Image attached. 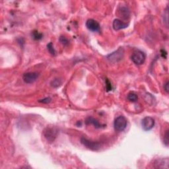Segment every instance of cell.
<instances>
[{"mask_svg":"<svg viewBox=\"0 0 169 169\" xmlns=\"http://www.w3.org/2000/svg\"><path fill=\"white\" fill-rule=\"evenodd\" d=\"M123 55H124V50L123 48L120 47L117 50L113 52L112 53L108 55L106 58L110 62L115 63L121 61L123 59Z\"/></svg>","mask_w":169,"mask_h":169,"instance_id":"6da1fadb","label":"cell"},{"mask_svg":"<svg viewBox=\"0 0 169 169\" xmlns=\"http://www.w3.org/2000/svg\"><path fill=\"white\" fill-rule=\"evenodd\" d=\"M128 121L124 116H119L115 119L114 122V129L116 132H121L125 130L127 127Z\"/></svg>","mask_w":169,"mask_h":169,"instance_id":"7a4b0ae2","label":"cell"},{"mask_svg":"<svg viewBox=\"0 0 169 169\" xmlns=\"http://www.w3.org/2000/svg\"><path fill=\"white\" fill-rule=\"evenodd\" d=\"M57 134L58 130L55 127H48L44 131V138L50 143H52L54 141Z\"/></svg>","mask_w":169,"mask_h":169,"instance_id":"3957f363","label":"cell"},{"mask_svg":"<svg viewBox=\"0 0 169 169\" xmlns=\"http://www.w3.org/2000/svg\"><path fill=\"white\" fill-rule=\"evenodd\" d=\"M145 58H146V55L144 52H143L141 51H138L134 52L132 57L131 59L132 62L136 64L138 66H140V65H142L145 61Z\"/></svg>","mask_w":169,"mask_h":169,"instance_id":"277c9868","label":"cell"},{"mask_svg":"<svg viewBox=\"0 0 169 169\" xmlns=\"http://www.w3.org/2000/svg\"><path fill=\"white\" fill-rule=\"evenodd\" d=\"M81 142L84 146H85L88 149H90V150H93V151L99 150V149L101 147V144H100L99 142H95V141H90V140H89L84 138H81Z\"/></svg>","mask_w":169,"mask_h":169,"instance_id":"5b68a950","label":"cell"},{"mask_svg":"<svg viewBox=\"0 0 169 169\" xmlns=\"http://www.w3.org/2000/svg\"><path fill=\"white\" fill-rule=\"evenodd\" d=\"M155 120L150 116H147L142 120L141 126L145 131H149L153 128L155 126Z\"/></svg>","mask_w":169,"mask_h":169,"instance_id":"8992f818","label":"cell"},{"mask_svg":"<svg viewBox=\"0 0 169 169\" xmlns=\"http://www.w3.org/2000/svg\"><path fill=\"white\" fill-rule=\"evenodd\" d=\"M86 27L89 30L92 32H97L101 30L100 24L93 19H88L86 22Z\"/></svg>","mask_w":169,"mask_h":169,"instance_id":"52a82bcc","label":"cell"},{"mask_svg":"<svg viewBox=\"0 0 169 169\" xmlns=\"http://www.w3.org/2000/svg\"><path fill=\"white\" fill-rule=\"evenodd\" d=\"M39 77V74L36 72H29L26 73L23 75V81L28 84H30L34 83L35 81H36Z\"/></svg>","mask_w":169,"mask_h":169,"instance_id":"ba28073f","label":"cell"},{"mask_svg":"<svg viewBox=\"0 0 169 169\" xmlns=\"http://www.w3.org/2000/svg\"><path fill=\"white\" fill-rule=\"evenodd\" d=\"M169 161L168 158L160 159L156 160L154 162V167L156 168H168Z\"/></svg>","mask_w":169,"mask_h":169,"instance_id":"9c48e42d","label":"cell"},{"mask_svg":"<svg viewBox=\"0 0 169 169\" xmlns=\"http://www.w3.org/2000/svg\"><path fill=\"white\" fill-rule=\"evenodd\" d=\"M112 27L115 30H120L122 29H126L128 27V25L127 23H125L124 22L122 21L120 19H114V21H113Z\"/></svg>","mask_w":169,"mask_h":169,"instance_id":"30bf717a","label":"cell"},{"mask_svg":"<svg viewBox=\"0 0 169 169\" xmlns=\"http://www.w3.org/2000/svg\"><path fill=\"white\" fill-rule=\"evenodd\" d=\"M85 123L87 125H93L95 128H97V129L105 126V125H102L98 120L93 118V117H88L85 120Z\"/></svg>","mask_w":169,"mask_h":169,"instance_id":"8fae6325","label":"cell"},{"mask_svg":"<svg viewBox=\"0 0 169 169\" xmlns=\"http://www.w3.org/2000/svg\"><path fill=\"white\" fill-rule=\"evenodd\" d=\"M31 35H32V37L33 38V39H35V40L36 41L41 40L43 37V35L42 33H40V32H38L37 30L32 31Z\"/></svg>","mask_w":169,"mask_h":169,"instance_id":"7c38bea8","label":"cell"},{"mask_svg":"<svg viewBox=\"0 0 169 169\" xmlns=\"http://www.w3.org/2000/svg\"><path fill=\"white\" fill-rule=\"evenodd\" d=\"M128 99L130 102H135L138 101V96L134 93H129L128 95Z\"/></svg>","mask_w":169,"mask_h":169,"instance_id":"4fadbf2b","label":"cell"},{"mask_svg":"<svg viewBox=\"0 0 169 169\" xmlns=\"http://www.w3.org/2000/svg\"><path fill=\"white\" fill-rule=\"evenodd\" d=\"M62 83V81L60 79H54V80L52 81L51 85L52 87H53L54 88H57L61 85Z\"/></svg>","mask_w":169,"mask_h":169,"instance_id":"5bb4252c","label":"cell"},{"mask_svg":"<svg viewBox=\"0 0 169 169\" xmlns=\"http://www.w3.org/2000/svg\"><path fill=\"white\" fill-rule=\"evenodd\" d=\"M47 49L48 50V52H50V54H52V56H55L56 54V50L54 48V45L52 42H50L48 45H47Z\"/></svg>","mask_w":169,"mask_h":169,"instance_id":"9a60e30c","label":"cell"},{"mask_svg":"<svg viewBox=\"0 0 169 169\" xmlns=\"http://www.w3.org/2000/svg\"><path fill=\"white\" fill-rule=\"evenodd\" d=\"M121 13L123 17L127 18L129 16V11L128 8L126 7H122L121 9Z\"/></svg>","mask_w":169,"mask_h":169,"instance_id":"2e32d148","label":"cell"},{"mask_svg":"<svg viewBox=\"0 0 169 169\" xmlns=\"http://www.w3.org/2000/svg\"><path fill=\"white\" fill-rule=\"evenodd\" d=\"M60 41L63 45V46H67V45H68L69 43L68 39L65 36H61L60 38Z\"/></svg>","mask_w":169,"mask_h":169,"instance_id":"e0dca14e","label":"cell"},{"mask_svg":"<svg viewBox=\"0 0 169 169\" xmlns=\"http://www.w3.org/2000/svg\"><path fill=\"white\" fill-rule=\"evenodd\" d=\"M51 101H52V99L50 98V97H46V98H44V99H43L42 100L38 101L39 102H41V103H43V104H48Z\"/></svg>","mask_w":169,"mask_h":169,"instance_id":"ac0fdd59","label":"cell"},{"mask_svg":"<svg viewBox=\"0 0 169 169\" xmlns=\"http://www.w3.org/2000/svg\"><path fill=\"white\" fill-rule=\"evenodd\" d=\"M164 144L166 146H168V130L166 131L164 138Z\"/></svg>","mask_w":169,"mask_h":169,"instance_id":"d6986e66","label":"cell"},{"mask_svg":"<svg viewBox=\"0 0 169 169\" xmlns=\"http://www.w3.org/2000/svg\"><path fill=\"white\" fill-rule=\"evenodd\" d=\"M106 90L107 91H110V90H112V85L110 82L106 79Z\"/></svg>","mask_w":169,"mask_h":169,"instance_id":"ffe728a7","label":"cell"},{"mask_svg":"<svg viewBox=\"0 0 169 169\" xmlns=\"http://www.w3.org/2000/svg\"><path fill=\"white\" fill-rule=\"evenodd\" d=\"M168 86H169V83H168V81H166V83L164 84V89L166 93H168V91H169Z\"/></svg>","mask_w":169,"mask_h":169,"instance_id":"44dd1931","label":"cell"}]
</instances>
